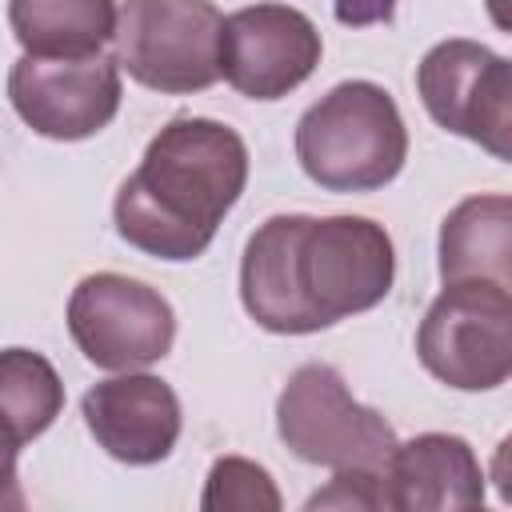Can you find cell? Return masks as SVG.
Wrapping results in <instances>:
<instances>
[{
	"label": "cell",
	"instance_id": "obj_1",
	"mask_svg": "<svg viewBox=\"0 0 512 512\" xmlns=\"http://www.w3.org/2000/svg\"><path fill=\"white\" fill-rule=\"evenodd\" d=\"M396 276L388 232L368 216H272L240 260L244 312L280 336H308L376 308Z\"/></svg>",
	"mask_w": 512,
	"mask_h": 512
},
{
	"label": "cell",
	"instance_id": "obj_2",
	"mask_svg": "<svg viewBox=\"0 0 512 512\" xmlns=\"http://www.w3.org/2000/svg\"><path fill=\"white\" fill-rule=\"evenodd\" d=\"M248 184V148L208 116L168 120L120 184L112 216L120 240L156 260H196Z\"/></svg>",
	"mask_w": 512,
	"mask_h": 512
},
{
	"label": "cell",
	"instance_id": "obj_3",
	"mask_svg": "<svg viewBox=\"0 0 512 512\" xmlns=\"http://www.w3.org/2000/svg\"><path fill=\"white\" fill-rule=\"evenodd\" d=\"M296 160L324 192H372L400 176L408 128L396 100L372 80H344L296 124Z\"/></svg>",
	"mask_w": 512,
	"mask_h": 512
},
{
	"label": "cell",
	"instance_id": "obj_4",
	"mask_svg": "<svg viewBox=\"0 0 512 512\" xmlns=\"http://www.w3.org/2000/svg\"><path fill=\"white\" fill-rule=\"evenodd\" d=\"M276 432L284 448L304 464H324L332 472H388L396 452V428L376 412L352 400L344 376L332 364H300L280 400Z\"/></svg>",
	"mask_w": 512,
	"mask_h": 512
},
{
	"label": "cell",
	"instance_id": "obj_5",
	"mask_svg": "<svg viewBox=\"0 0 512 512\" xmlns=\"http://www.w3.org/2000/svg\"><path fill=\"white\" fill-rule=\"evenodd\" d=\"M224 16L212 0H124L116 12V64L152 92H204L220 80Z\"/></svg>",
	"mask_w": 512,
	"mask_h": 512
},
{
	"label": "cell",
	"instance_id": "obj_6",
	"mask_svg": "<svg viewBox=\"0 0 512 512\" xmlns=\"http://www.w3.org/2000/svg\"><path fill=\"white\" fill-rule=\"evenodd\" d=\"M416 356L448 388H500L512 372V288L488 280L444 284L420 320Z\"/></svg>",
	"mask_w": 512,
	"mask_h": 512
},
{
	"label": "cell",
	"instance_id": "obj_7",
	"mask_svg": "<svg viewBox=\"0 0 512 512\" xmlns=\"http://www.w3.org/2000/svg\"><path fill=\"white\" fill-rule=\"evenodd\" d=\"M68 332L88 364L108 372H132L172 352L176 312L144 280L120 272H92L68 296Z\"/></svg>",
	"mask_w": 512,
	"mask_h": 512
},
{
	"label": "cell",
	"instance_id": "obj_8",
	"mask_svg": "<svg viewBox=\"0 0 512 512\" xmlns=\"http://www.w3.org/2000/svg\"><path fill=\"white\" fill-rule=\"evenodd\" d=\"M416 92L428 116L496 160L512 156V76L508 60L476 40H440L416 68Z\"/></svg>",
	"mask_w": 512,
	"mask_h": 512
},
{
	"label": "cell",
	"instance_id": "obj_9",
	"mask_svg": "<svg viewBox=\"0 0 512 512\" xmlns=\"http://www.w3.org/2000/svg\"><path fill=\"white\" fill-rule=\"evenodd\" d=\"M16 116L48 140H88L120 112V64L104 56H20L8 72Z\"/></svg>",
	"mask_w": 512,
	"mask_h": 512
},
{
	"label": "cell",
	"instance_id": "obj_10",
	"mask_svg": "<svg viewBox=\"0 0 512 512\" xmlns=\"http://www.w3.org/2000/svg\"><path fill=\"white\" fill-rule=\"evenodd\" d=\"M320 64L316 24L288 4H248L224 16L220 76L248 100H280Z\"/></svg>",
	"mask_w": 512,
	"mask_h": 512
},
{
	"label": "cell",
	"instance_id": "obj_11",
	"mask_svg": "<svg viewBox=\"0 0 512 512\" xmlns=\"http://www.w3.org/2000/svg\"><path fill=\"white\" fill-rule=\"evenodd\" d=\"M80 412L96 444L120 464H160L180 440V400L148 372L92 384Z\"/></svg>",
	"mask_w": 512,
	"mask_h": 512
},
{
	"label": "cell",
	"instance_id": "obj_12",
	"mask_svg": "<svg viewBox=\"0 0 512 512\" xmlns=\"http://www.w3.org/2000/svg\"><path fill=\"white\" fill-rule=\"evenodd\" d=\"M388 508L396 512H444L484 504V468L464 436L420 432L396 444L384 472Z\"/></svg>",
	"mask_w": 512,
	"mask_h": 512
},
{
	"label": "cell",
	"instance_id": "obj_13",
	"mask_svg": "<svg viewBox=\"0 0 512 512\" xmlns=\"http://www.w3.org/2000/svg\"><path fill=\"white\" fill-rule=\"evenodd\" d=\"M440 280H488L512 288V200L504 192L468 196L444 216Z\"/></svg>",
	"mask_w": 512,
	"mask_h": 512
},
{
	"label": "cell",
	"instance_id": "obj_14",
	"mask_svg": "<svg viewBox=\"0 0 512 512\" xmlns=\"http://www.w3.org/2000/svg\"><path fill=\"white\" fill-rule=\"evenodd\" d=\"M8 24L28 56H100L116 32V0H8Z\"/></svg>",
	"mask_w": 512,
	"mask_h": 512
},
{
	"label": "cell",
	"instance_id": "obj_15",
	"mask_svg": "<svg viewBox=\"0 0 512 512\" xmlns=\"http://www.w3.org/2000/svg\"><path fill=\"white\" fill-rule=\"evenodd\" d=\"M64 408V384L56 368L32 348L0 352V428L24 448L44 436Z\"/></svg>",
	"mask_w": 512,
	"mask_h": 512
},
{
	"label": "cell",
	"instance_id": "obj_16",
	"mask_svg": "<svg viewBox=\"0 0 512 512\" xmlns=\"http://www.w3.org/2000/svg\"><path fill=\"white\" fill-rule=\"evenodd\" d=\"M200 508L204 512H276L280 492L260 464L244 456H220L208 472Z\"/></svg>",
	"mask_w": 512,
	"mask_h": 512
},
{
	"label": "cell",
	"instance_id": "obj_17",
	"mask_svg": "<svg viewBox=\"0 0 512 512\" xmlns=\"http://www.w3.org/2000/svg\"><path fill=\"white\" fill-rule=\"evenodd\" d=\"M312 508H388V492H384V476L376 472H336L328 480V488L312 492L308 504Z\"/></svg>",
	"mask_w": 512,
	"mask_h": 512
},
{
	"label": "cell",
	"instance_id": "obj_18",
	"mask_svg": "<svg viewBox=\"0 0 512 512\" xmlns=\"http://www.w3.org/2000/svg\"><path fill=\"white\" fill-rule=\"evenodd\" d=\"M16 452L20 444L0 428V512L4 508H24V488L16 476Z\"/></svg>",
	"mask_w": 512,
	"mask_h": 512
},
{
	"label": "cell",
	"instance_id": "obj_19",
	"mask_svg": "<svg viewBox=\"0 0 512 512\" xmlns=\"http://www.w3.org/2000/svg\"><path fill=\"white\" fill-rule=\"evenodd\" d=\"M332 8H336V20H340V24L364 28V24H384V20H392L396 0H336Z\"/></svg>",
	"mask_w": 512,
	"mask_h": 512
},
{
	"label": "cell",
	"instance_id": "obj_20",
	"mask_svg": "<svg viewBox=\"0 0 512 512\" xmlns=\"http://www.w3.org/2000/svg\"><path fill=\"white\" fill-rule=\"evenodd\" d=\"M492 4V16H496V24H504V12H500V0H488Z\"/></svg>",
	"mask_w": 512,
	"mask_h": 512
}]
</instances>
